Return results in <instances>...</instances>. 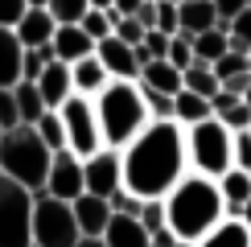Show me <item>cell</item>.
<instances>
[{
    "label": "cell",
    "instance_id": "1",
    "mask_svg": "<svg viewBox=\"0 0 251 247\" xmlns=\"http://www.w3.org/2000/svg\"><path fill=\"white\" fill-rule=\"evenodd\" d=\"M190 173L185 165V128L177 120H149L120 148V185L136 198H165Z\"/></svg>",
    "mask_w": 251,
    "mask_h": 247
},
{
    "label": "cell",
    "instance_id": "2",
    "mask_svg": "<svg viewBox=\"0 0 251 247\" xmlns=\"http://www.w3.org/2000/svg\"><path fill=\"white\" fill-rule=\"evenodd\" d=\"M161 206H165V226H169L173 239H181V243H198L226 214L218 181L202 177V173H185V177L161 198Z\"/></svg>",
    "mask_w": 251,
    "mask_h": 247
},
{
    "label": "cell",
    "instance_id": "3",
    "mask_svg": "<svg viewBox=\"0 0 251 247\" xmlns=\"http://www.w3.org/2000/svg\"><path fill=\"white\" fill-rule=\"evenodd\" d=\"M91 107H95V120H99L103 148H116V152L149 124V107H144L140 82H132V78H111L91 99Z\"/></svg>",
    "mask_w": 251,
    "mask_h": 247
},
{
    "label": "cell",
    "instance_id": "4",
    "mask_svg": "<svg viewBox=\"0 0 251 247\" xmlns=\"http://www.w3.org/2000/svg\"><path fill=\"white\" fill-rule=\"evenodd\" d=\"M46 169H50V148L41 144L33 124H17V128L0 132V177L37 194L46 185Z\"/></svg>",
    "mask_w": 251,
    "mask_h": 247
},
{
    "label": "cell",
    "instance_id": "5",
    "mask_svg": "<svg viewBox=\"0 0 251 247\" xmlns=\"http://www.w3.org/2000/svg\"><path fill=\"white\" fill-rule=\"evenodd\" d=\"M185 165L190 173H202L210 181H218L231 169V132L223 128L218 116H206L185 128Z\"/></svg>",
    "mask_w": 251,
    "mask_h": 247
},
{
    "label": "cell",
    "instance_id": "6",
    "mask_svg": "<svg viewBox=\"0 0 251 247\" xmlns=\"http://www.w3.org/2000/svg\"><path fill=\"white\" fill-rule=\"evenodd\" d=\"M29 231H33V247H75L82 239L75 226L70 202L50 198L46 190L33 194V222H29Z\"/></svg>",
    "mask_w": 251,
    "mask_h": 247
},
{
    "label": "cell",
    "instance_id": "7",
    "mask_svg": "<svg viewBox=\"0 0 251 247\" xmlns=\"http://www.w3.org/2000/svg\"><path fill=\"white\" fill-rule=\"evenodd\" d=\"M33 194L0 177V247H33Z\"/></svg>",
    "mask_w": 251,
    "mask_h": 247
},
{
    "label": "cell",
    "instance_id": "8",
    "mask_svg": "<svg viewBox=\"0 0 251 247\" xmlns=\"http://www.w3.org/2000/svg\"><path fill=\"white\" fill-rule=\"evenodd\" d=\"M58 120H62V136H66V148L75 152V157H91L95 148H103L99 120H95V107H91V99L70 95V99L58 107Z\"/></svg>",
    "mask_w": 251,
    "mask_h": 247
},
{
    "label": "cell",
    "instance_id": "9",
    "mask_svg": "<svg viewBox=\"0 0 251 247\" xmlns=\"http://www.w3.org/2000/svg\"><path fill=\"white\" fill-rule=\"evenodd\" d=\"M41 190H46L50 198H62V202L78 198L82 194V157H75L70 148L50 152V169H46V185H41Z\"/></svg>",
    "mask_w": 251,
    "mask_h": 247
},
{
    "label": "cell",
    "instance_id": "10",
    "mask_svg": "<svg viewBox=\"0 0 251 247\" xmlns=\"http://www.w3.org/2000/svg\"><path fill=\"white\" fill-rule=\"evenodd\" d=\"M120 190V152L116 148H95L82 157V194L95 198H111Z\"/></svg>",
    "mask_w": 251,
    "mask_h": 247
},
{
    "label": "cell",
    "instance_id": "11",
    "mask_svg": "<svg viewBox=\"0 0 251 247\" xmlns=\"http://www.w3.org/2000/svg\"><path fill=\"white\" fill-rule=\"evenodd\" d=\"M95 58H99V66L107 70L111 78H140V62H136V46H128V41H120L116 33L111 37H103L95 41Z\"/></svg>",
    "mask_w": 251,
    "mask_h": 247
},
{
    "label": "cell",
    "instance_id": "12",
    "mask_svg": "<svg viewBox=\"0 0 251 247\" xmlns=\"http://www.w3.org/2000/svg\"><path fill=\"white\" fill-rule=\"evenodd\" d=\"M33 87H37L41 103H46L50 111H58L62 103L75 95V87H70V66H66V62H58V58L46 62V66H41V74L33 78Z\"/></svg>",
    "mask_w": 251,
    "mask_h": 247
},
{
    "label": "cell",
    "instance_id": "13",
    "mask_svg": "<svg viewBox=\"0 0 251 247\" xmlns=\"http://www.w3.org/2000/svg\"><path fill=\"white\" fill-rule=\"evenodd\" d=\"M70 210H75V226L82 239H99L103 226L111 219V206L107 198H95V194H78V198H70Z\"/></svg>",
    "mask_w": 251,
    "mask_h": 247
},
{
    "label": "cell",
    "instance_id": "14",
    "mask_svg": "<svg viewBox=\"0 0 251 247\" xmlns=\"http://www.w3.org/2000/svg\"><path fill=\"white\" fill-rule=\"evenodd\" d=\"M50 49H54L58 62H78L87 54H95V41H91L87 33H82L78 25H54V37H50Z\"/></svg>",
    "mask_w": 251,
    "mask_h": 247
},
{
    "label": "cell",
    "instance_id": "15",
    "mask_svg": "<svg viewBox=\"0 0 251 247\" xmlns=\"http://www.w3.org/2000/svg\"><path fill=\"white\" fill-rule=\"evenodd\" d=\"M111 82V74L99 66V58L95 54H87V58H78V62H70V87H75V95L82 99H95L103 87Z\"/></svg>",
    "mask_w": 251,
    "mask_h": 247
},
{
    "label": "cell",
    "instance_id": "16",
    "mask_svg": "<svg viewBox=\"0 0 251 247\" xmlns=\"http://www.w3.org/2000/svg\"><path fill=\"white\" fill-rule=\"evenodd\" d=\"M99 239L103 247H149V231L136 222V214H111Z\"/></svg>",
    "mask_w": 251,
    "mask_h": 247
},
{
    "label": "cell",
    "instance_id": "17",
    "mask_svg": "<svg viewBox=\"0 0 251 247\" xmlns=\"http://www.w3.org/2000/svg\"><path fill=\"white\" fill-rule=\"evenodd\" d=\"M206 29H218V13L210 0H181L177 4V33L194 37V33H206Z\"/></svg>",
    "mask_w": 251,
    "mask_h": 247
},
{
    "label": "cell",
    "instance_id": "18",
    "mask_svg": "<svg viewBox=\"0 0 251 247\" xmlns=\"http://www.w3.org/2000/svg\"><path fill=\"white\" fill-rule=\"evenodd\" d=\"M17 41L21 49H33V46H46L50 37H54V17L46 13V8H25V17L17 21Z\"/></svg>",
    "mask_w": 251,
    "mask_h": 247
},
{
    "label": "cell",
    "instance_id": "19",
    "mask_svg": "<svg viewBox=\"0 0 251 247\" xmlns=\"http://www.w3.org/2000/svg\"><path fill=\"white\" fill-rule=\"evenodd\" d=\"M194 247H251V231L235 219V214H223Z\"/></svg>",
    "mask_w": 251,
    "mask_h": 247
},
{
    "label": "cell",
    "instance_id": "20",
    "mask_svg": "<svg viewBox=\"0 0 251 247\" xmlns=\"http://www.w3.org/2000/svg\"><path fill=\"white\" fill-rule=\"evenodd\" d=\"M218 194H223V206H226V214H239L243 210V202L251 198V173L247 169H226L223 177H218Z\"/></svg>",
    "mask_w": 251,
    "mask_h": 247
},
{
    "label": "cell",
    "instance_id": "21",
    "mask_svg": "<svg viewBox=\"0 0 251 247\" xmlns=\"http://www.w3.org/2000/svg\"><path fill=\"white\" fill-rule=\"evenodd\" d=\"M140 87H149V91H161V95H177L181 91V70L177 66H169L165 58H156V62H149V66H140Z\"/></svg>",
    "mask_w": 251,
    "mask_h": 247
},
{
    "label": "cell",
    "instance_id": "22",
    "mask_svg": "<svg viewBox=\"0 0 251 247\" xmlns=\"http://www.w3.org/2000/svg\"><path fill=\"white\" fill-rule=\"evenodd\" d=\"M21 82V41L13 29H0V87Z\"/></svg>",
    "mask_w": 251,
    "mask_h": 247
},
{
    "label": "cell",
    "instance_id": "23",
    "mask_svg": "<svg viewBox=\"0 0 251 247\" xmlns=\"http://www.w3.org/2000/svg\"><path fill=\"white\" fill-rule=\"evenodd\" d=\"M206 116H214V111H210V99L194 95V91H185V87L173 95V120L181 124V128H190V124L206 120Z\"/></svg>",
    "mask_w": 251,
    "mask_h": 247
},
{
    "label": "cell",
    "instance_id": "24",
    "mask_svg": "<svg viewBox=\"0 0 251 247\" xmlns=\"http://www.w3.org/2000/svg\"><path fill=\"white\" fill-rule=\"evenodd\" d=\"M190 49H194V62H206L210 66L214 58L226 54V33L223 29H206V33H194L190 37Z\"/></svg>",
    "mask_w": 251,
    "mask_h": 247
},
{
    "label": "cell",
    "instance_id": "25",
    "mask_svg": "<svg viewBox=\"0 0 251 247\" xmlns=\"http://www.w3.org/2000/svg\"><path fill=\"white\" fill-rule=\"evenodd\" d=\"M181 87L194 91V95H202V99H210L218 91V78H214V70L206 66V62H190V66L181 70Z\"/></svg>",
    "mask_w": 251,
    "mask_h": 247
},
{
    "label": "cell",
    "instance_id": "26",
    "mask_svg": "<svg viewBox=\"0 0 251 247\" xmlns=\"http://www.w3.org/2000/svg\"><path fill=\"white\" fill-rule=\"evenodd\" d=\"M13 99H17V111H21V124H37L41 111H50L46 103H41L37 87H33V82H25V78H21L17 87H13Z\"/></svg>",
    "mask_w": 251,
    "mask_h": 247
},
{
    "label": "cell",
    "instance_id": "27",
    "mask_svg": "<svg viewBox=\"0 0 251 247\" xmlns=\"http://www.w3.org/2000/svg\"><path fill=\"white\" fill-rule=\"evenodd\" d=\"M111 25H116V13H111V8H87V13H82V21H78V29H82L91 41L111 37Z\"/></svg>",
    "mask_w": 251,
    "mask_h": 247
},
{
    "label": "cell",
    "instance_id": "28",
    "mask_svg": "<svg viewBox=\"0 0 251 247\" xmlns=\"http://www.w3.org/2000/svg\"><path fill=\"white\" fill-rule=\"evenodd\" d=\"M33 132L41 136V144H46L50 152L66 148V136H62V120H58V111H41L37 124H33Z\"/></svg>",
    "mask_w": 251,
    "mask_h": 247
},
{
    "label": "cell",
    "instance_id": "29",
    "mask_svg": "<svg viewBox=\"0 0 251 247\" xmlns=\"http://www.w3.org/2000/svg\"><path fill=\"white\" fill-rule=\"evenodd\" d=\"M46 13L54 17V25H78L87 13V0H46Z\"/></svg>",
    "mask_w": 251,
    "mask_h": 247
},
{
    "label": "cell",
    "instance_id": "30",
    "mask_svg": "<svg viewBox=\"0 0 251 247\" xmlns=\"http://www.w3.org/2000/svg\"><path fill=\"white\" fill-rule=\"evenodd\" d=\"M46 62H54V49H50V41L46 46H33V49H21V78L25 82H33L41 74V66Z\"/></svg>",
    "mask_w": 251,
    "mask_h": 247
},
{
    "label": "cell",
    "instance_id": "31",
    "mask_svg": "<svg viewBox=\"0 0 251 247\" xmlns=\"http://www.w3.org/2000/svg\"><path fill=\"white\" fill-rule=\"evenodd\" d=\"M210 70H214V78H218V82H226V78H235V74H243V70H247V58H243V54H235V49H226L223 58H214V62H210Z\"/></svg>",
    "mask_w": 251,
    "mask_h": 247
},
{
    "label": "cell",
    "instance_id": "32",
    "mask_svg": "<svg viewBox=\"0 0 251 247\" xmlns=\"http://www.w3.org/2000/svg\"><path fill=\"white\" fill-rule=\"evenodd\" d=\"M136 222H140L149 235L161 231V226H165V206H161V198H144L140 210H136Z\"/></svg>",
    "mask_w": 251,
    "mask_h": 247
},
{
    "label": "cell",
    "instance_id": "33",
    "mask_svg": "<svg viewBox=\"0 0 251 247\" xmlns=\"http://www.w3.org/2000/svg\"><path fill=\"white\" fill-rule=\"evenodd\" d=\"M165 62H169V66H177V70H185V66L194 62V49H190V37H185V33H173V37H169Z\"/></svg>",
    "mask_w": 251,
    "mask_h": 247
},
{
    "label": "cell",
    "instance_id": "34",
    "mask_svg": "<svg viewBox=\"0 0 251 247\" xmlns=\"http://www.w3.org/2000/svg\"><path fill=\"white\" fill-rule=\"evenodd\" d=\"M144 95V107H149V120H173V95H161V91H149L140 87Z\"/></svg>",
    "mask_w": 251,
    "mask_h": 247
},
{
    "label": "cell",
    "instance_id": "35",
    "mask_svg": "<svg viewBox=\"0 0 251 247\" xmlns=\"http://www.w3.org/2000/svg\"><path fill=\"white\" fill-rule=\"evenodd\" d=\"M231 165H235V169H247V173H251V128L231 132Z\"/></svg>",
    "mask_w": 251,
    "mask_h": 247
},
{
    "label": "cell",
    "instance_id": "36",
    "mask_svg": "<svg viewBox=\"0 0 251 247\" xmlns=\"http://www.w3.org/2000/svg\"><path fill=\"white\" fill-rule=\"evenodd\" d=\"M218 120H223L226 132H243V128H251V107L239 99V103H231L226 111H218Z\"/></svg>",
    "mask_w": 251,
    "mask_h": 247
},
{
    "label": "cell",
    "instance_id": "37",
    "mask_svg": "<svg viewBox=\"0 0 251 247\" xmlns=\"http://www.w3.org/2000/svg\"><path fill=\"white\" fill-rule=\"evenodd\" d=\"M21 124V111H17V99H13V87H0V132L17 128Z\"/></svg>",
    "mask_w": 251,
    "mask_h": 247
},
{
    "label": "cell",
    "instance_id": "38",
    "mask_svg": "<svg viewBox=\"0 0 251 247\" xmlns=\"http://www.w3.org/2000/svg\"><path fill=\"white\" fill-rule=\"evenodd\" d=\"M111 33H116L120 41H128V46H140V41H144V29L136 25L132 17H116V25H111Z\"/></svg>",
    "mask_w": 251,
    "mask_h": 247
},
{
    "label": "cell",
    "instance_id": "39",
    "mask_svg": "<svg viewBox=\"0 0 251 247\" xmlns=\"http://www.w3.org/2000/svg\"><path fill=\"white\" fill-rule=\"evenodd\" d=\"M210 4H214V13H218V29L226 33V25L247 8V0H210Z\"/></svg>",
    "mask_w": 251,
    "mask_h": 247
},
{
    "label": "cell",
    "instance_id": "40",
    "mask_svg": "<svg viewBox=\"0 0 251 247\" xmlns=\"http://www.w3.org/2000/svg\"><path fill=\"white\" fill-rule=\"evenodd\" d=\"M156 29H161V33H177V4L173 0H156Z\"/></svg>",
    "mask_w": 251,
    "mask_h": 247
},
{
    "label": "cell",
    "instance_id": "41",
    "mask_svg": "<svg viewBox=\"0 0 251 247\" xmlns=\"http://www.w3.org/2000/svg\"><path fill=\"white\" fill-rule=\"evenodd\" d=\"M107 206H111V214H136V210H140V198H136V194H128V190L120 185V190L107 198Z\"/></svg>",
    "mask_w": 251,
    "mask_h": 247
},
{
    "label": "cell",
    "instance_id": "42",
    "mask_svg": "<svg viewBox=\"0 0 251 247\" xmlns=\"http://www.w3.org/2000/svg\"><path fill=\"white\" fill-rule=\"evenodd\" d=\"M25 0H0V29H17V21L25 17Z\"/></svg>",
    "mask_w": 251,
    "mask_h": 247
},
{
    "label": "cell",
    "instance_id": "43",
    "mask_svg": "<svg viewBox=\"0 0 251 247\" xmlns=\"http://www.w3.org/2000/svg\"><path fill=\"white\" fill-rule=\"evenodd\" d=\"M144 49H149V58L156 62V58H165V49H169V33H161V29H149L144 33V41H140Z\"/></svg>",
    "mask_w": 251,
    "mask_h": 247
},
{
    "label": "cell",
    "instance_id": "44",
    "mask_svg": "<svg viewBox=\"0 0 251 247\" xmlns=\"http://www.w3.org/2000/svg\"><path fill=\"white\" fill-rule=\"evenodd\" d=\"M132 21L144 29V33H149V29H156V0H140V8L132 13Z\"/></svg>",
    "mask_w": 251,
    "mask_h": 247
},
{
    "label": "cell",
    "instance_id": "45",
    "mask_svg": "<svg viewBox=\"0 0 251 247\" xmlns=\"http://www.w3.org/2000/svg\"><path fill=\"white\" fill-rule=\"evenodd\" d=\"M247 82H251V74L243 70V74H235V78H226V82H218V87H226V91H235V95H243L247 91Z\"/></svg>",
    "mask_w": 251,
    "mask_h": 247
},
{
    "label": "cell",
    "instance_id": "46",
    "mask_svg": "<svg viewBox=\"0 0 251 247\" xmlns=\"http://www.w3.org/2000/svg\"><path fill=\"white\" fill-rule=\"evenodd\" d=\"M136 8H140V0H111V13L116 17H132Z\"/></svg>",
    "mask_w": 251,
    "mask_h": 247
},
{
    "label": "cell",
    "instance_id": "47",
    "mask_svg": "<svg viewBox=\"0 0 251 247\" xmlns=\"http://www.w3.org/2000/svg\"><path fill=\"white\" fill-rule=\"evenodd\" d=\"M235 219H239V222H243V226H247V231H251V198L243 202V210H239V214H235Z\"/></svg>",
    "mask_w": 251,
    "mask_h": 247
},
{
    "label": "cell",
    "instance_id": "48",
    "mask_svg": "<svg viewBox=\"0 0 251 247\" xmlns=\"http://www.w3.org/2000/svg\"><path fill=\"white\" fill-rule=\"evenodd\" d=\"M75 247H103V239H78Z\"/></svg>",
    "mask_w": 251,
    "mask_h": 247
},
{
    "label": "cell",
    "instance_id": "49",
    "mask_svg": "<svg viewBox=\"0 0 251 247\" xmlns=\"http://www.w3.org/2000/svg\"><path fill=\"white\" fill-rule=\"evenodd\" d=\"M87 8H111V0H87Z\"/></svg>",
    "mask_w": 251,
    "mask_h": 247
},
{
    "label": "cell",
    "instance_id": "50",
    "mask_svg": "<svg viewBox=\"0 0 251 247\" xmlns=\"http://www.w3.org/2000/svg\"><path fill=\"white\" fill-rule=\"evenodd\" d=\"M25 4H29V8H46V0H25Z\"/></svg>",
    "mask_w": 251,
    "mask_h": 247
},
{
    "label": "cell",
    "instance_id": "51",
    "mask_svg": "<svg viewBox=\"0 0 251 247\" xmlns=\"http://www.w3.org/2000/svg\"><path fill=\"white\" fill-rule=\"evenodd\" d=\"M243 103H247V107H251V82H247V91H243Z\"/></svg>",
    "mask_w": 251,
    "mask_h": 247
},
{
    "label": "cell",
    "instance_id": "52",
    "mask_svg": "<svg viewBox=\"0 0 251 247\" xmlns=\"http://www.w3.org/2000/svg\"><path fill=\"white\" fill-rule=\"evenodd\" d=\"M243 58H247V74H251V49H247V54H243Z\"/></svg>",
    "mask_w": 251,
    "mask_h": 247
},
{
    "label": "cell",
    "instance_id": "53",
    "mask_svg": "<svg viewBox=\"0 0 251 247\" xmlns=\"http://www.w3.org/2000/svg\"><path fill=\"white\" fill-rule=\"evenodd\" d=\"M173 247H194V243H181V239H177V243H173Z\"/></svg>",
    "mask_w": 251,
    "mask_h": 247
},
{
    "label": "cell",
    "instance_id": "54",
    "mask_svg": "<svg viewBox=\"0 0 251 247\" xmlns=\"http://www.w3.org/2000/svg\"><path fill=\"white\" fill-rule=\"evenodd\" d=\"M247 4H251V0H247Z\"/></svg>",
    "mask_w": 251,
    "mask_h": 247
},
{
    "label": "cell",
    "instance_id": "55",
    "mask_svg": "<svg viewBox=\"0 0 251 247\" xmlns=\"http://www.w3.org/2000/svg\"><path fill=\"white\" fill-rule=\"evenodd\" d=\"M149 247H152V243H149Z\"/></svg>",
    "mask_w": 251,
    "mask_h": 247
}]
</instances>
